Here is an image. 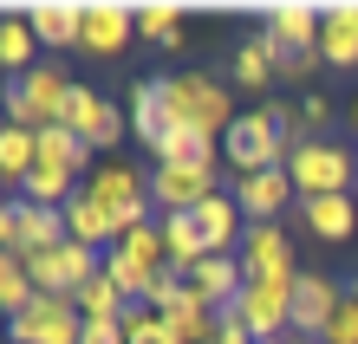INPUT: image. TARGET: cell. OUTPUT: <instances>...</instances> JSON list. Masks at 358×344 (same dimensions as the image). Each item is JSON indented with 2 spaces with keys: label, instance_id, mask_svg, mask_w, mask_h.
<instances>
[{
  "label": "cell",
  "instance_id": "1",
  "mask_svg": "<svg viewBox=\"0 0 358 344\" xmlns=\"http://www.w3.org/2000/svg\"><path fill=\"white\" fill-rule=\"evenodd\" d=\"M228 124H235V111H228V84L215 72H176L163 78V130H202V137H228Z\"/></svg>",
  "mask_w": 358,
  "mask_h": 344
},
{
  "label": "cell",
  "instance_id": "2",
  "mask_svg": "<svg viewBox=\"0 0 358 344\" xmlns=\"http://www.w3.org/2000/svg\"><path fill=\"white\" fill-rule=\"evenodd\" d=\"M287 176H293V188H300V202H313V195H352L358 163H352V149L339 137H300L293 156H287Z\"/></svg>",
  "mask_w": 358,
  "mask_h": 344
},
{
  "label": "cell",
  "instance_id": "3",
  "mask_svg": "<svg viewBox=\"0 0 358 344\" xmlns=\"http://www.w3.org/2000/svg\"><path fill=\"white\" fill-rule=\"evenodd\" d=\"M222 156H228V169H235V182H241V176H261V169H287L293 137L267 117V104H261V111H241L235 124H228Z\"/></svg>",
  "mask_w": 358,
  "mask_h": 344
},
{
  "label": "cell",
  "instance_id": "4",
  "mask_svg": "<svg viewBox=\"0 0 358 344\" xmlns=\"http://www.w3.org/2000/svg\"><path fill=\"white\" fill-rule=\"evenodd\" d=\"M66 98H72V78L59 66H33L27 78H7V124L20 130H52L59 117H66Z\"/></svg>",
  "mask_w": 358,
  "mask_h": 344
},
{
  "label": "cell",
  "instance_id": "5",
  "mask_svg": "<svg viewBox=\"0 0 358 344\" xmlns=\"http://www.w3.org/2000/svg\"><path fill=\"white\" fill-rule=\"evenodd\" d=\"M72 227H66V208H33V202H7L0 208V253H20V260H33V253H52L66 247Z\"/></svg>",
  "mask_w": 358,
  "mask_h": 344
},
{
  "label": "cell",
  "instance_id": "6",
  "mask_svg": "<svg viewBox=\"0 0 358 344\" xmlns=\"http://www.w3.org/2000/svg\"><path fill=\"white\" fill-rule=\"evenodd\" d=\"M293 279H300V273H293ZM293 279H248L241 299L228 306L248 331H255V344H280L293 331Z\"/></svg>",
  "mask_w": 358,
  "mask_h": 344
},
{
  "label": "cell",
  "instance_id": "7",
  "mask_svg": "<svg viewBox=\"0 0 358 344\" xmlns=\"http://www.w3.org/2000/svg\"><path fill=\"white\" fill-rule=\"evenodd\" d=\"M85 188L117 214L124 234H131V227H150V208L157 202H150V176H143V169H131V163H98Z\"/></svg>",
  "mask_w": 358,
  "mask_h": 344
},
{
  "label": "cell",
  "instance_id": "8",
  "mask_svg": "<svg viewBox=\"0 0 358 344\" xmlns=\"http://www.w3.org/2000/svg\"><path fill=\"white\" fill-rule=\"evenodd\" d=\"M7 338L13 344H78L85 338V318H78L72 292H39L20 318H7Z\"/></svg>",
  "mask_w": 358,
  "mask_h": 344
},
{
  "label": "cell",
  "instance_id": "9",
  "mask_svg": "<svg viewBox=\"0 0 358 344\" xmlns=\"http://www.w3.org/2000/svg\"><path fill=\"white\" fill-rule=\"evenodd\" d=\"M267 20V39H273V59L287 52H320V27H326V7H313V0H280V7H261Z\"/></svg>",
  "mask_w": 358,
  "mask_h": 344
},
{
  "label": "cell",
  "instance_id": "10",
  "mask_svg": "<svg viewBox=\"0 0 358 344\" xmlns=\"http://www.w3.org/2000/svg\"><path fill=\"white\" fill-rule=\"evenodd\" d=\"M215 176L222 169H196V163H157L150 169V202L163 214H189V208H202L208 195H215Z\"/></svg>",
  "mask_w": 358,
  "mask_h": 344
},
{
  "label": "cell",
  "instance_id": "11",
  "mask_svg": "<svg viewBox=\"0 0 358 344\" xmlns=\"http://www.w3.org/2000/svg\"><path fill=\"white\" fill-rule=\"evenodd\" d=\"M66 130L85 143V149H111L117 137H124V117H117V104L111 98H98L92 84H72V98H66Z\"/></svg>",
  "mask_w": 358,
  "mask_h": 344
},
{
  "label": "cell",
  "instance_id": "12",
  "mask_svg": "<svg viewBox=\"0 0 358 344\" xmlns=\"http://www.w3.org/2000/svg\"><path fill=\"white\" fill-rule=\"evenodd\" d=\"M137 33V7H124V0H85V33H78V52L92 59H117L131 46Z\"/></svg>",
  "mask_w": 358,
  "mask_h": 344
},
{
  "label": "cell",
  "instance_id": "13",
  "mask_svg": "<svg viewBox=\"0 0 358 344\" xmlns=\"http://www.w3.org/2000/svg\"><path fill=\"white\" fill-rule=\"evenodd\" d=\"M241 273L248 279H293V241L280 234V221H248Z\"/></svg>",
  "mask_w": 358,
  "mask_h": 344
},
{
  "label": "cell",
  "instance_id": "14",
  "mask_svg": "<svg viewBox=\"0 0 358 344\" xmlns=\"http://www.w3.org/2000/svg\"><path fill=\"white\" fill-rule=\"evenodd\" d=\"M339 306H345V286H332L326 273H300V279H293V331L320 338Z\"/></svg>",
  "mask_w": 358,
  "mask_h": 344
},
{
  "label": "cell",
  "instance_id": "15",
  "mask_svg": "<svg viewBox=\"0 0 358 344\" xmlns=\"http://www.w3.org/2000/svg\"><path fill=\"white\" fill-rule=\"evenodd\" d=\"M235 202H241L248 221H280L287 202L300 208V188H293L287 169H261V176H241V182H235Z\"/></svg>",
  "mask_w": 358,
  "mask_h": 344
},
{
  "label": "cell",
  "instance_id": "16",
  "mask_svg": "<svg viewBox=\"0 0 358 344\" xmlns=\"http://www.w3.org/2000/svg\"><path fill=\"white\" fill-rule=\"evenodd\" d=\"M27 27L39 33V46H59V52H78V33H85V0H27Z\"/></svg>",
  "mask_w": 358,
  "mask_h": 344
},
{
  "label": "cell",
  "instance_id": "17",
  "mask_svg": "<svg viewBox=\"0 0 358 344\" xmlns=\"http://www.w3.org/2000/svg\"><path fill=\"white\" fill-rule=\"evenodd\" d=\"M196 214V227H202V241H208V253H241V241H248V214H241V202L235 195H208L202 208H189Z\"/></svg>",
  "mask_w": 358,
  "mask_h": 344
},
{
  "label": "cell",
  "instance_id": "18",
  "mask_svg": "<svg viewBox=\"0 0 358 344\" xmlns=\"http://www.w3.org/2000/svg\"><path fill=\"white\" fill-rule=\"evenodd\" d=\"M241 286H248V273H241V253H208V260L189 273V292L202 299V306H215V312H228L241 299Z\"/></svg>",
  "mask_w": 358,
  "mask_h": 344
},
{
  "label": "cell",
  "instance_id": "19",
  "mask_svg": "<svg viewBox=\"0 0 358 344\" xmlns=\"http://www.w3.org/2000/svg\"><path fill=\"white\" fill-rule=\"evenodd\" d=\"M66 227H72V241H85V247H98V253H111L117 241H124V227H117V214L104 208L92 188H78V195L66 202Z\"/></svg>",
  "mask_w": 358,
  "mask_h": 344
},
{
  "label": "cell",
  "instance_id": "20",
  "mask_svg": "<svg viewBox=\"0 0 358 344\" xmlns=\"http://www.w3.org/2000/svg\"><path fill=\"white\" fill-rule=\"evenodd\" d=\"M320 59L332 72H358V0H332L320 27Z\"/></svg>",
  "mask_w": 358,
  "mask_h": 344
},
{
  "label": "cell",
  "instance_id": "21",
  "mask_svg": "<svg viewBox=\"0 0 358 344\" xmlns=\"http://www.w3.org/2000/svg\"><path fill=\"white\" fill-rule=\"evenodd\" d=\"M228 78H235L241 91H267V84L280 78V59H273V39H267V33L241 39V46H235V66H228Z\"/></svg>",
  "mask_w": 358,
  "mask_h": 344
},
{
  "label": "cell",
  "instance_id": "22",
  "mask_svg": "<svg viewBox=\"0 0 358 344\" xmlns=\"http://www.w3.org/2000/svg\"><path fill=\"white\" fill-rule=\"evenodd\" d=\"M163 318H170L176 344H215V331H222V312H215V306H202V299L189 292V279H182V299H176Z\"/></svg>",
  "mask_w": 358,
  "mask_h": 344
},
{
  "label": "cell",
  "instance_id": "23",
  "mask_svg": "<svg viewBox=\"0 0 358 344\" xmlns=\"http://www.w3.org/2000/svg\"><path fill=\"white\" fill-rule=\"evenodd\" d=\"M300 221L320 234V241H352L358 202H352V195H313V202H300Z\"/></svg>",
  "mask_w": 358,
  "mask_h": 344
},
{
  "label": "cell",
  "instance_id": "24",
  "mask_svg": "<svg viewBox=\"0 0 358 344\" xmlns=\"http://www.w3.org/2000/svg\"><path fill=\"white\" fill-rule=\"evenodd\" d=\"M39 33L27 27V13H20V7H7V13H0V66H7V78H27L33 66H39Z\"/></svg>",
  "mask_w": 358,
  "mask_h": 344
},
{
  "label": "cell",
  "instance_id": "25",
  "mask_svg": "<svg viewBox=\"0 0 358 344\" xmlns=\"http://www.w3.org/2000/svg\"><path fill=\"white\" fill-rule=\"evenodd\" d=\"M78 188H85V182H78L66 163H33V176L20 182V202H33V208H66Z\"/></svg>",
  "mask_w": 358,
  "mask_h": 344
},
{
  "label": "cell",
  "instance_id": "26",
  "mask_svg": "<svg viewBox=\"0 0 358 344\" xmlns=\"http://www.w3.org/2000/svg\"><path fill=\"white\" fill-rule=\"evenodd\" d=\"M163 247H170V273H182V279L208 260V241H202L196 214H163Z\"/></svg>",
  "mask_w": 358,
  "mask_h": 344
},
{
  "label": "cell",
  "instance_id": "27",
  "mask_svg": "<svg viewBox=\"0 0 358 344\" xmlns=\"http://www.w3.org/2000/svg\"><path fill=\"white\" fill-rule=\"evenodd\" d=\"M157 163H196V169H222V143L202 137V130H163L157 143Z\"/></svg>",
  "mask_w": 358,
  "mask_h": 344
},
{
  "label": "cell",
  "instance_id": "28",
  "mask_svg": "<svg viewBox=\"0 0 358 344\" xmlns=\"http://www.w3.org/2000/svg\"><path fill=\"white\" fill-rule=\"evenodd\" d=\"M33 163H39V137L20 130V124H7V130H0V176H7L13 195H20V182L33 176Z\"/></svg>",
  "mask_w": 358,
  "mask_h": 344
},
{
  "label": "cell",
  "instance_id": "29",
  "mask_svg": "<svg viewBox=\"0 0 358 344\" xmlns=\"http://www.w3.org/2000/svg\"><path fill=\"white\" fill-rule=\"evenodd\" d=\"M131 130H137L143 143L163 137V78H137V84H131Z\"/></svg>",
  "mask_w": 358,
  "mask_h": 344
},
{
  "label": "cell",
  "instance_id": "30",
  "mask_svg": "<svg viewBox=\"0 0 358 344\" xmlns=\"http://www.w3.org/2000/svg\"><path fill=\"white\" fill-rule=\"evenodd\" d=\"M39 299V286H33V273H27V260L20 253H0V312L7 318H20Z\"/></svg>",
  "mask_w": 358,
  "mask_h": 344
},
{
  "label": "cell",
  "instance_id": "31",
  "mask_svg": "<svg viewBox=\"0 0 358 344\" xmlns=\"http://www.w3.org/2000/svg\"><path fill=\"white\" fill-rule=\"evenodd\" d=\"M137 33L150 39V46H182V7H170V0H150V7H137Z\"/></svg>",
  "mask_w": 358,
  "mask_h": 344
},
{
  "label": "cell",
  "instance_id": "32",
  "mask_svg": "<svg viewBox=\"0 0 358 344\" xmlns=\"http://www.w3.org/2000/svg\"><path fill=\"white\" fill-rule=\"evenodd\" d=\"M124 338H131V344H176L170 318H163V312H150V306H137L131 318H124Z\"/></svg>",
  "mask_w": 358,
  "mask_h": 344
},
{
  "label": "cell",
  "instance_id": "33",
  "mask_svg": "<svg viewBox=\"0 0 358 344\" xmlns=\"http://www.w3.org/2000/svg\"><path fill=\"white\" fill-rule=\"evenodd\" d=\"M320 344H358V306H352V299L332 312V325L320 331Z\"/></svg>",
  "mask_w": 358,
  "mask_h": 344
},
{
  "label": "cell",
  "instance_id": "34",
  "mask_svg": "<svg viewBox=\"0 0 358 344\" xmlns=\"http://www.w3.org/2000/svg\"><path fill=\"white\" fill-rule=\"evenodd\" d=\"M300 124H306V137H326V124H332V98L313 91V98L300 104Z\"/></svg>",
  "mask_w": 358,
  "mask_h": 344
},
{
  "label": "cell",
  "instance_id": "35",
  "mask_svg": "<svg viewBox=\"0 0 358 344\" xmlns=\"http://www.w3.org/2000/svg\"><path fill=\"white\" fill-rule=\"evenodd\" d=\"M320 66H326L320 52H287V59H280V78H313Z\"/></svg>",
  "mask_w": 358,
  "mask_h": 344
},
{
  "label": "cell",
  "instance_id": "36",
  "mask_svg": "<svg viewBox=\"0 0 358 344\" xmlns=\"http://www.w3.org/2000/svg\"><path fill=\"white\" fill-rule=\"evenodd\" d=\"M215 344H255V331H248L235 312H222V331H215Z\"/></svg>",
  "mask_w": 358,
  "mask_h": 344
},
{
  "label": "cell",
  "instance_id": "37",
  "mask_svg": "<svg viewBox=\"0 0 358 344\" xmlns=\"http://www.w3.org/2000/svg\"><path fill=\"white\" fill-rule=\"evenodd\" d=\"M280 344H320V338H306V331H287V338H280Z\"/></svg>",
  "mask_w": 358,
  "mask_h": 344
},
{
  "label": "cell",
  "instance_id": "38",
  "mask_svg": "<svg viewBox=\"0 0 358 344\" xmlns=\"http://www.w3.org/2000/svg\"><path fill=\"white\" fill-rule=\"evenodd\" d=\"M345 299H352V306H358V279H352V286H345Z\"/></svg>",
  "mask_w": 358,
  "mask_h": 344
}]
</instances>
